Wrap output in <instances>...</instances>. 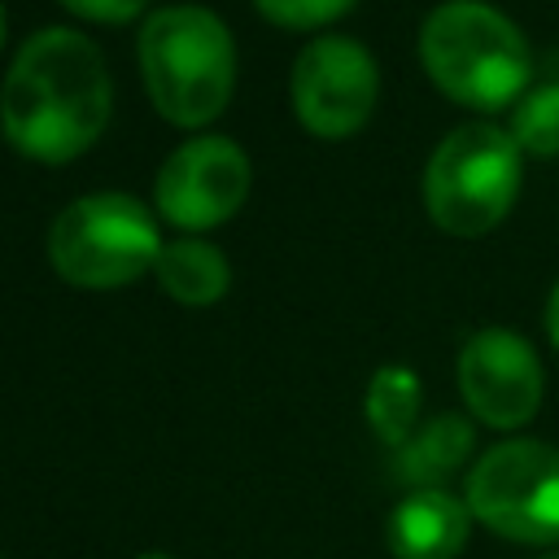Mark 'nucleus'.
<instances>
[{"label":"nucleus","mask_w":559,"mask_h":559,"mask_svg":"<svg viewBox=\"0 0 559 559\" xmlns=\"http://www.w3.org/2000/svg\"><path fill=\"white\" fill-rule=\"evenodd\" d=\"M520 179L524 153L515 135L498 122H463L424 166V210L437 231L476 240L511 214Z\"/></svg>","instance_id":"20e7f679"},{"label":"nucleus","mask_w":559,"mask_h":559,"mask_svg":"<svg viewBox=\"0 0 559 559\" xmlns=\"http://www.w3.org/2000/svg\"><path fill=\"white\" fill-rule=\"evenodd\" d=\"M162 231L131 192H87L70 201L48 231V262L74 288H122L153 271Z\"/></svg>","instance_id":"39448f33"},{"label":"nucleus","mask_w":559,"mask_h":559,"mask_svg":"<svg viewBox=\"0 0 559 559\" xmlns=\"http://www.w3.org/2000/svg\"><path fill=\"white\" fill-rule=\"evenodd\" d=\"M258 13L271 22V26H284V31H314V26H328L336 17H345L358 0H253Z\"/></svg>","instance_id":"2eb2a0df"},{"label":"nucleus","mask_w":559,"mask_h":559,"mask_svg":"<svg viewBox=\"0 0 559 559\" xmlns=\"http://www.w3.org/2000/svg\"><path fill=\"white\" fill-rule=\"evenodd\" d=\"M0 48H4V4H0Z\"/></svg>","instance_id":"a211bd4d"},{"label":"nucleus","mask_w":559,"mask_h":559,"mask_svg":"<svg viewBox=\"0 0 559 559\" xmlns=\"http://www.w3.org/2000/svg\"><path fill=\"white\" fill-rule=\"evenodd\" d=\"M537 559H559V550H542V555H537Z\"/></svg>","instance_id":"6ab92c4d"},{"label":"nucleus","mask_w":559,"mask_h":559,"mask_svg":"<svg viewBox=\"0 0 559 559\" xmlns=\"http://www.w3.org/2000/svg\"><path fill=\"white\" fill-rule=\"evenodd\" d=\"M459 393L472 419L511 432L524 428L546 397V371L528 336L515 328H476L459 349Z\"/></svg>","instance_id":"6e6552de"},{"label":"nucleus","mask_w":559,"mask_h":559,"mask_svg":"<svg viewBox=\"0 0 559 559\" xmlns=\"http://www.w3.org/2000/svg\"><path fill=\"white\" fill-rule=\"evenodd\" d=\"M419 61L432 87L467 109L493 114L533 87L524 31L485 0H445L419 26Z\"/></svg>","instance_id":"f03ea898"},{"label":"nucleus","mask_w":559,"mask_h":559,"mask_svg":"<svg viewBox=\"0 0 559 559\" xmlns=\"http://www.w3.org/2000/svg\"><path fill=\"white\" fill-rule=\"evenodd\" d=\"M153 275L162 284V293L175 297L179 306H214L231 288L227 253L214 240H201V236L166 240L157 262H153Z\"/></svg>","instance_id":"f8f14e48"},{"label":"nucleus","mask_w":559,"mask_h":559,"mask_svg":"<svg viewBox=\"0 0 559 559\" xmlns=\"http://www.w3.org/2000/svg\"><path fill=\"white\" fill-rule=\"evenodd\" d=\"M476 445V432L463 415H432L393 450V476L411 489H441Z\"/></svg>","instance_id":"9b49d317"},{"label":"nucleus","mask_w":559,"mask_h":559,"mask_svg":"<svg viewBox=\"0 0 559 559\" xmlns=\"http://www.w3.org/2000/svg\"><path fill=\"white\" fill-rule=\"evenodd\" d=\"M424 384L406 362H384L367 384V424L384 445H402L419 428Z\"/></svg>","instance_id":"ddd939ff"},{"label":"nucleus","mask_w":559,"mask_h":559,"mask_svg":"<svg viewBox=\"0 0 559 559\" xmlns=\"http://www.w3.org/2000/svg\"><path fill=\"white\" fill-rule=\"evenodd\" d=\"M66 13L83 17V22H100V26H127L144 13L148 0H57Z\"/></svg>","instance_id":"dca6fc26"},{"label":"nucleus","mask_w":559,"mask_h":559,"mask_svg":"<svg viewBox=\"0 0 559 559\" xmlns=\"http://www.w3.org/2000/svg\"><path fill=\"white\" fill-rule=\"evenodd\" d=\"M520 144L524 157H559V79H542L533 83L515 109H511V127H507Z\"/></svg>","instance_id":"4468645a"},{"label":"nucleus","mask_w":559,"mask_h":559,"mask_svg":"<svg viewBox=\"0 0 559 559\" xmlns=\"http://www.w3.org/2000/svg\"><path fill=\"white\" fill-rule=\"evenodd\" d=\"M249 157L227 135H192L179 144L153 183L157 214L183 231H210L227 223L249 197Z\"/></svg>","instance_id":"1a4fd4ad"},{"label":"nucleus","mask_w":559,"mask_h":559,"mask_svg":"<svg viewBox=\"0 0 559 559\" xmlns=\"http://www.w3.org/2000/svg\"><path fill=\"white\" fill-rule=\"evenodd\" d=\"M472 520L520 546L559 542V450L533 437L489 445L463 485Z\"/></svg>","instance_id":"423d86ee"},{"label":"nucleus","mask_w":559,"mask_h":559,"mask_svg":"<svg viewBox=\"0 0 559 559\" xmlns=\"http://www.w3.org/2000/svg\"><path fill=\"white\" fill-rule=\"evenodd\" d=\"M140 559H170V555H140Z\"/></svg>","instance_id":"aec40b11"},{"label":"nucleus","mask_w":559,"mask_h":559,"mask_svg":"<svg viewBox=\"0 0 559 559\" xmlns=\"http://www.w3.org/2000/svg\"><path fill=\"white\" fill-rule=\"evenodd\" d=\"M153 109L175 127L214 122L236 87V39L205 4H166L144 17L135 39Z\"/></svg>","instance_id":"7ed1b4c3"},{"label":"nucleus","mask_w":559,"mask_h":559,"mask_svg":"<svg viewBox=\"0 0 559 559\" xmlns=\"http://www.w3.org/2000/svg\"><path fill=\"white\" fill-rule=\"evenodd\" d=\"M293 114L319 140L358 135L380 100V66L362 39L319 35L293 61Z\"/></svg>","instance_id":"0eeeda50"},{"label":"nucleus","mask_w":559,"mask_h":559,"mask_svg":"<svg viewBox=\"0 0 559 559\" xmlns=\"http://www.w3.org/2000/svg\"><path fill=\"white\" fill-rule=\"evenodd\" d=\"M546 336H550V345L559 349V280H555V288H550V297H546Z\"/></svg>","instance_id":"f3484780"},{"label":"nucleus","mask_w":559,"mask_h":559,"mask_svg":"<svg viewBox=\"0 0 559 559\" xmlns=\"http://www.w3.org/2000/svg\"><path fill=\"white\" fill-rule=\"evenodd\" d=\"M114 83L100 48L70 31H35L0 87V131L31 162H74L109 127Z\"/></svg>","instance_id":"f257e3e1"},{"label":"nucleus","mask_w":559,"mask_h":559,"mask_svg":"<svg viewBox=\"0 0 559 559\" xmlns=\"http://www.w3.org/2000/svg\"><path fill=\"white\" fill-rule=\"evenodd\" d=\"M472 533V511L463 498L441 489H411L384 524V542L397 559H459Z\"/></svg>","instance_id":"9d476101"}]
</instances>
